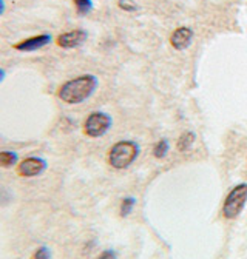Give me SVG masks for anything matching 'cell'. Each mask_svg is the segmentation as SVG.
I'll use <instances>...</instances> for the list:
<instances>
[{
    "instance_id": "6da1fadb",
    "label": "cell",
    "mask_w": 247,
    "mask_h": 259,
    "mask_svg": "<svg viewBox=\"0 0 247 259\" xmlns=\"http://www.w3.org/2000/svg\"><path fill=\"white\" fill-rule=\"evenodd\" d=\"M99 85V80L93 74H84L79 77H74L68 82H65L57 91V96L62 102L77 105L85 102L87 99L93 96Z\"/></svg>"
},
{
    "instance_id": "7a4b0ae2",
    "label": "cell",
    "mask_w": 247,
    "mask_h": 259,
    "mask_svg": "<svg viewBox=\"0 0 247 259\" xmlns=\"http://www.w3.org/2000/svg\"><path fill=\"white\" fill-rule=\"evenodd\" d=\"M139 145L133 141H119L108 151V164L116 170L130 167L139 156Z\"/></svg>"
},
{
    "instance_id": "3957f363",
    "label": "cell",
    "mask_w": 247,
    "mask_h": 259,
    "mask_svg": "<svg viewBox=\"0 0 247 259\" xmlns=\"http://www.w3.org/2000/svg\"><path fill=\"white\" fill-rule=\"evenodd\" d=\"M247 202V184H238L233 187L223 205V214L226 219H235L241 214Z\"/></svg>"
},
{
    "instance_id": "277c9868",
    "label": "cell",
    "mask_w": 247,
    "mask_h": 259,
    "mask_svg": "<svg viewBox=\"0 0 247 259\" xmlns=\"http://www.w3.org/2000/svg\"><path fill=\"white\" fill-rule=\"evenodd\" d=\"M113 125V119L110 114L102 111H95L88 114L84 122V132L88 138H102L108 133V130Z\"/></svg>"
},
{
    "instance_id": "5b68a950",
    "label": "cell",
    "mask_w": 247,
    "mask_h": 259,
    "mask_svg": "<svg viewBox=\"0 0 247 259\" xmlns=\"http://www.w3.org/2000/svg\"><path fill=\"white\" fill-rule=\"evenodd\" d=\"M47 170V160L42 157H26L23 159L19 167H17V175L22 178H36L40 176Z\"/></svg>"
},
{
    "instance_id": "8992f818",
    "label": "cell",
    "mask_w": 247,
    "mask_h": 259,
    "mask_svg": "<svg viewBox=\"0 0 247 259\" xmlns=\"http://www.w3.org/2000/svg\"><path fill=\"white\" fill-rule=\"evenodd\" d=\"M87 37H88L87 31H84V29H73V31H68V32H64V34H60L56 39V44L60 48L70 50V48H76V47L82 45L87 40Z\"/></svg>"
},
{
    "instance_id": "52a82bcc",
    "label": "cell",
    "mask_w": 247,
    "mask_h": 259,
    "mask_svg": "<svg viewBox=\"0 0 247 259\" xmlns=\"http://www.w3.org/2000/svg\"><path fill=\"white\" fill-rule=\"evenodd\" d=\"M48 44H51V36L50 34H39V36H33V37H28L25 40H20L19 44L14 45V48L17 51L29 53V51H37V50L47 47Z\"/></svg>"
},
{
    "instance_id": "ba28073f",
    "label": "cell",
    "mask_w": 247,
    "mask_h": 259,
    "mask_svg": "<svg viewBox=\"0 0 247 259\" xmlns=\"http://www.w3.org/2000/svg\"><path fill=\"white\" fill-rule=\"evenodd\" d=\"M192 39H193V31L190 28L181 26L173 31V34L170 37V44L176 50H185L192 44Z\"/></svg>"
},
{
    "instance_id": "9c48e42d",
    "label": "cell",
    "mask_w": 247,
    "mask_h": 259,
    "mask_svg": "<svg viewBox=\"0 0 247 259\" xmlns=\"http://www.w3.org/2000/svg\"><path fill=\"white\" fill-rule=\"evenodd\" d=\"M195 139H196V135H195L193 132H185V133H182V135L179 136V139H178V150H179L181 153L189 151V150L192 148Z\"/></svg>"
},
{
    "instance_id": "30bf717a",
    "label": "cell",
    "mask_w": 247,
    "mask_h": 259,
    "mask_svg": "<svg viewBox=\"0 0 247 259\" xmlns=\"http://www.w3.org/2000/svg\"><path fill=\"white\" fill-rule=\"evenodd\" d=\"M17 162H19V154L16 151H10V150L0 151V167L10 168L14 167Z\"/></svg>"
},
{
    "instance_id": "8fae6325",
    "label": "cell",
    "mask_w": 247,
    "mask_h": 259,
    "mask_svg": "<svg viewBox=\"0 0 247 259\" xmlns=\"http://www.w3.org/2000/svg\"><path fill=\"white\" fill-rule=\"evenodd\" d=\"M169 150H170V144H169V141L161 139L159 142H156V145H154V148H153V154H154V157H156V159H162V157H166V156L169 154Z\"/></svg>"
},
{
    "instance_id": "7c38bea8",
    "label": "cell",
    "mask_w": 247,
    "mask_h": 259,
    "mask_svg": "<svg viewBox=\"0 0 247 259\" xmlns=\"http://www.w3.org/2000/svg\"><path fill=\"white\" fill-rule=\"evenodd\" d=\"M74 7L79 16H87L93 10V2L91 0H74Z\"/></svg>"
},
{
    "instance_id": "4fadbf2b",
    "label": "cell",
    "mask_w": 247,
    "mask_h": 259,
    "mask_svg": "<svg viewBox=\"0 0 247 259\" xmlns=\"http://www.w3.org/2000/svg\"><path fill=\"white\" fill-rule=\"evenodd\" d=\"M135 205H136V199L135 198H126V199L122 201V204H120V216L127 218L133 211Z\"/></svg>"
},
{
    "instance_id": "5bb4252c",
    "label": "cell",
    "mask_w": 247,
    "mask_h": 259,
    "mask_svg": "<svg viewBox=\"0 0 247 259\" xmlns=\"http://www.w3.org/2000/svg\"><path fill=\"white\" fill-rule=\"evenodd\" d=\"M31 259H51V251L48 247H40L33 253Z\"/></svg>"
},
{
    "instance_id": "9a60e30c",
    "label": "cell",
    "mask_w": 247,
    "mask_h": 259,
    "mask_svg": "<svg viewBox=\"0 0 247 259\" xmlns=\"http://www.w3.org/2000/svg\"><path fill=\"white\" fill-rule=\"evenodd\" d=\"M117 5L124 11H138L139 10V7L135 2H132V0H119Z\"/></svg>"
},
{
    "instance_id": "2e32d148",
    "label": "cell",
    "mask_w": 247,
    "mask_h": 259,
    "mask_svg": "<svg viewBox=\"0 0 247 259\" xmlns=\"http://www.w3.org/2000/svg\"><path fill=\"white\" fill-rule=\"evenodd\" d=\"M116 257H117V254H116L114 250H104V251L98 256V259H116Z\"/></svg>"
},
{
    "instance_id": "e0dca14e",
    "label": "cell",
    "mask_w": 247,
    "mask_h": 259,
    "mask_svg": "<svg viewBox=\"0 0 247 259\" xmlns=\"http://www.w3.org/2000/svg\"><path fill=\"white\" fill-rule=\"evenodd\" d=\"M5 13V0H0V16Z\"/></svg>"
},
{
    "instance_id": "ac0fdd59",
    "label": "cell",
    "mask_w": 247,
    "mask_h": 259,
    "mask_svg": "<svg viewBox=\"0 0 247 259\" xmlns=\"http://www.w3.org/2000/svg\"><path fill=\"white\" fill-rule=\"evenodd\" d=\"M5 76H7L5 70H2V68H0V82H2V80L5 79Z\"/></svg>"
}]
</instances>
